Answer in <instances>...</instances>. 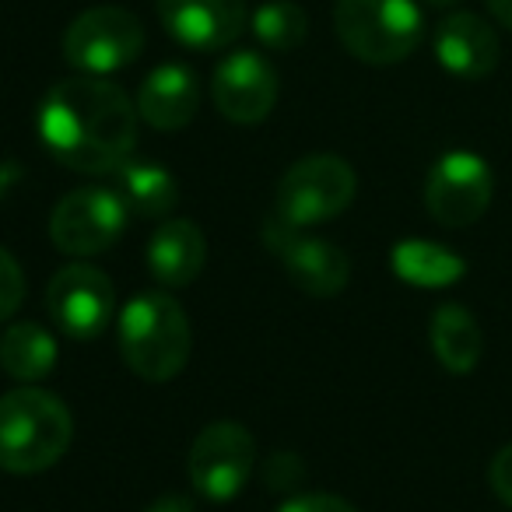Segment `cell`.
Returning <instances> with one entry per match:
<instances>
[{"label": "cell", "mask_w": 512, "mask_h": 512, "mask_svg": "<svg viewBox=\"0 0 512 512\" xmlns=\"http://www.w3.org/2000/svg\"><path fill=\"white\" fill-rule=\"evenodd\" d=\"M39 137L60 165L85 176H109L137 148V102L95 74L57 81L39 106Z\"/></svg>", "instance_id": "obj_1"}, {"label": "cell", "mask_w": 512, "mask_h": 512, "mask_svg": "<svg viewBox=\"0 0 512 512\" xmlns=\"http://www.w3.org/2000/svg\"><path fill=\"white\" fill-rule=\"evenodd\" d=\"M74 439V418L57 393L22 386L0 397V470L43 474L64 460Z\"/></svg>", "instance_id": "obj_2"}, {"label": "cell", "mask_w": 512, "mask_h": 512, "mask_svg": "<svg viewBox=\"0 0 512 512\" xmlns=\"http://www.w3.org/2000/svg\"><path fill=\"white\" fill-rule=\"evenodd\" d=\"M193 330L186 309L169 292H141L123 306L120 351L130 372L148 383H169L190 362Z\"/></svg>", "instance_id": "obj_3"}, {"label": "cell", "mask_w": 512, "mask_h": 512, "mask_svg": "<svg viewBox=\"0 0 512 512\" xmlns=\"http://www.w3.org/2000/svg\"><path fill=\"white\" fill-rule=\"evenodd\" d=\"M334 32L355 60L393 67L421 46L425 18L414 0H337Z\"/></svg>", "instance_id": "obj_4"}, {"label": "cell", "mask_w": 512, "mask_h": 512, "mask_svg": "<svg viewBox=\"0 0 512 512\" xmlns=\"http://www.w3.org/2000/svg\"><path fill=\"white\" fill-rule=\"evenodd\" d=\"M358 193L355 169L341 155H306L281 176L274 214L295 228L341 218Z\"/></svg>", "instance_id": "obj_5"}, {"label": "cell", "mask_w": 512, "mask_h": 512, "mask_svg": "<svg viewBox=\"0 0 512 512\" xmlns=\"http://www.w3.org/2000/svg\"><path fill=\"white\" fill-rule=\"evenodd\" d=\"M144 53V25L127 8L99 4L88 8L67 25L64 32V60L81 74L109 78V74L130 67Z\"/></svg>", "instance_id": "obj_6"}, {"label": "cell", "mask_w": 512, "mask_h": 512, "mask_svg": "<svg viewBox=\"0 0 512 512\" xmlns=\"http://www.w3.org/2000/svg\"><path fill=\"white\" fill-rule=\"evenodd\" d=\"M127 204L109 186H81L50 214V239L67 256H95L116 246L127 228Z\"/></svg>", "instance_id": "obj_7"}, {"label": "cell", "mask_w": 512, "mask_h": 512, "mask_svg": "<svg viewBox=\"0 0 512 512\" xmlns=\"http://www.w3.org/2000/svg\"><path fill=\"white\" fill-rule=\"evenodd\" d=\"M256 463V442L239 421H214L193 439L186 474L211 502H228L246 488Z\"/></svg>", "instance_id": "obj_8"}, {"label": "cell", "mask_w": 512, "mask_h": 512, "mask_svg": "<svg viewBox=\"0 0 512 512\" xmlns=\"http://www.w3.org/2000/svg\"><path fill=\"white\" fill-rule=\"evenodd\" d=\"M495 176L474 151H446L425 179V207L442 228H467L491 207Z\"/></svg>", "instance_id": "obj_9"}, {"label": "cell", "mask_w": 512, "mask_h": 512, "mask_svg": "<svg viewBox=\"0 0 512 512\" xmlns=\"http://www.w3.org/2000/svg\"><path fill=\"white\" fill-rule=\"evenodd\" d=\"M264 242L281 264L295 288L313 299H334L348 288L351 281V260L341 246L316 235H302V228L288 225L274 214L264 225Z\"/></svg>", "instance_id": "obj_10"}, {"label": "cell", "mask_w": 512, "mask_h": 512, "mask_svg": "<svg viewBox=\"0 0 512 512\" xmlns=\"http://www.w3.org/2000/svg\"><path fill=\"white\" fill-rule=\"evenodd\" d=\"M281 81L271 60L256 50H232L211 78V99L228 123L256 127L278 106Z\"/></svg>", "instance_id": "obj_11"}, {"label": "cell", "mask_w": 512, "mask_h": 512, "mask_svg": "<svg viewBox=\"0 0 512 512\" xmlns=\"http://www.w3.org/2000/svg\"><path fill=\"white\" fill-rule=\"evenodd\" d=\"M46 309L74 341H92L113 320V281L92 264H67L53 274Z\"/></svg>", "instance_id": "obj_12"}, {"label": "cell", "mask_w": 512, "mask_h": 512, "mask_svg": "<svg viewBox=\"0 0 512 512\" xmlns=\"http://www.w3.org/2000/svg\"><path fill=\"white\" fill-rule=\"evenodd\" d=\"M158 22L186 50L218 53L246 32V0H155Z\"/></svg>", "instance_id": "obj_13"}, {"label": "cell", "mask_w": 512, "mask_h": 512, "mask_svg": "<svg viewBox=\"0 0 512 512\" xmlns=\"http://www.w3.org/2000/svg\"><path fill=\"white\" fill-rule=\"evenodd\" d=\"M435 60L446 74L460 81H481L498 67V36L481 15L453 11L435 25Z\"/></svg>", "instance_id": "obj_14"}, {"label": "cell", "mask_w": 512, "mask_h": 512, "mask_svg": "<svg viewBox=\"0 0 512 512\" xmlns=\"http://www.w3.org/2000/svg\"><path fill=\"white\" fill-rule=\"evenodd\" d=\"M200 109V81L186 64H162L141 81L137 116L155 130H183Z\"/></svg>", "instance_id": "obj_15"}, {"label": "cell", "mask_w": 512, "mask_h": 512, "mask_svg": "<svg viewBox=\"0 0 512 512\" xmlns=\"http://www.w3.org/2000/svg\"><path fill=\"white\" fill-rule=\"evenodd\" d=\"M207 264V239L200 225L186 218H172L151 235L148 242V271L158 285L186 288L200 278Z\"/></svg>", "instance_id": "obj_16"}, {"label": "cell", "mask_w": 512, "mask_h": 512, "mask_svg": "<svg viewBox=\"0 0 512 512\" xmlns=\"http://www.w3.org/2000/svg\"><path fill=\"white\" fill-rule=\"evenodd\" d=\"M428 341H432L439 365L446 372H453V376H470L484 355L481 323L460 302H446V306L435 309L432 327H428Z\"/></svg>", "instance_id": "obj_17"}, {"label": "cell", "mask_w": 512, "mask_h": 512, "mask_svg": "<svg viewBox=\"0 0 512 512\" xmlns=\"http://www.w3.org/2000/svg\"><path fill=\"white\" fill-rule=\"evenodd\" d=\"M390 267L400 281H407L414 288H449L467 274V264H463L460 253L425 239L397 242L390 253Z\"/></svg>", "instance_id": "obj_18"}, {"label": "cell", "mask_w": 512, "mask_h": 512, "mask_svg": "<svg viewBox=\"0 0 512 512\" xmlns=\"http://www.w3.org/2000/svg\"><path fill=\"white\" fill-rule=\"evenodd\" d=\"M57 341L39 323H11L0 337V369L18 383H39L57 369Z\"/></svg>", "instance_id": "obj_19"}, {"label": "cell", "mask_w": 512, "mask_h": 512, "mask_svg": "<svg viewBox=\"0 0 512 512\" xmlns=\"http://www.w3.org/2000/svg\"><path fill=\"white\" fill-rule=\"evenodd\" d=\"M120 197L137 218H165L179 204V186L169 169L155 162H127L120 172Z\"/></svg>", "instance_id": "obj_20"}, {"label": "cell", "mask_w": 512, "mask_h": 512, "mask_svg": "<svg viewBox=\"0 0 512 512\" xmlns=\"http://www.w3.org/2000/svg\"><path fill=\"white\" fill-rule=\"evenodd\" d=\"M256 43L274 53H292L306 43L309 36V15L295 0H267L249 18Z\"/></svg>", "instance_id": "obj_21"}, {"label": "cell", "mask_w": 512, "mask_h": 512, "mask_svg": "<svg viewBox=\"0 0 512 512\" xmlns=\"http://www.w3.org/2000/svg\"><path fill=\"white\" fill-rule=\"evenodd\" d=\"M25 299V274L18 260L0 246V323L11 320Z\"/></svg>", "instance_id": "obj_22"}, {"label": "cell", "mask_w": 512, "mask_h": 512, "mask_svg": "<svg viewBox=\"0 0 512 512\" xmlns=\"http://www.w3.org/2000/svg\"><path fill=\"white\" fill-rule=\"evenodd\" d=\"M278 512H358V509L341 495H327V491H306V495L288 498Z\"/></svg>", "instance_id": "obj_23"}, {"label": "cell", "mask_w": 512, "mask_h": 512, "mask_svg": "<svg viewBox=\"0 0 512 512\" xmlns=\"http://www.w3.org/2000/svg\"><path fill=\"white\" fill-rule=\"evenodd\" d=\"M488 484L498 502L512 509V442L495 453V460H491V467H488Z\"/></svg>", "instance_id": "obj_24"}, {"label": "cell", "mask_w": 512, "mask_h": 512, "mask_svg": "<svg viewBox=\"0 0 512 512\" xmlns=\"http://www.w3.org/2000/svg\"><path fill=\"white\" fill-rule=\"evenodd\" d=\"M144 512H197V509H193L190 498H183V495H165V498H158V502H151Z\"/></svg>", "instance_id": "obj_25"}, {"label": "cell", "mask_w": 512, "mask_h": 512, "mask_svg": "<svg viewBox=\"0 0 512 512\" xmlns=\"http://www.w3.org/2000/svg\"><path fill=\"white\" fill-rule=\"evenodd\" d=\"M491 11V18H495L498 25H505V29L512 32V0H484Z\"/></svg>", "instance_id": "obj_26"}, {"label": "cell", "mask_w": 512, "mask_h": 512, "mask_svg": "<svg viewBox=\"0 0 512 512\" xmlns=\"http://www.w3.org/2000/svg\"><path fill=\"white\" fill-rule=\"evenodd\" d=\"M428 8H439V11H446V8H456L460 0H425Z\"/></svg>", "instance_id": "obj_27"}]
</instances>
